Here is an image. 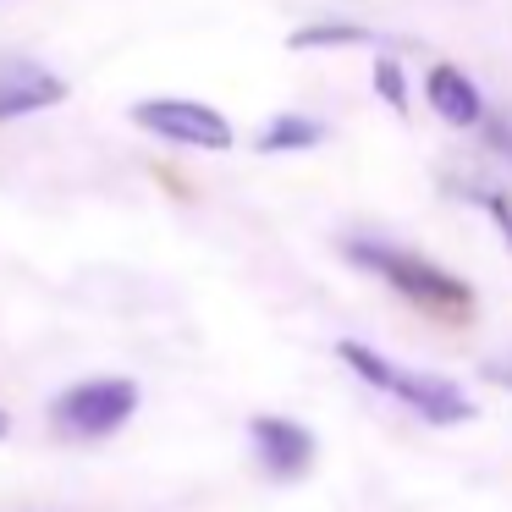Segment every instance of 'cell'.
Instances as JSON below:
<instances>
[{
    "label": "cell",
    "mask_w": 512,
    "mask_h": 512,
    "mask_svg": "<svg viewBox=\"0 0 512 512\" xmlns=\"http://www.w3.org/2000/svg\"><path fill=\"white\" fill-rule=\"evenodd\" d=\"M133 122L144 127L149 138H160V144L204 149V155H221V149L237 144L232 122H226L215 105L182 100V94H155V100H138V105H133Z\"/></svg>",
    "instance_id": "277c9868"
},
{
    "label": "cell",
    "mask_w": 512,
    "mask_h": 512,
    "mask_svg": "<svg viewBox=\"0 0 512 512\" xmlns=\"http://www.w3.org/2000/svg\"><path fill=\"white\" fill-rule=\"evenodd\" d=\"M468 199L479 204V210L496 221V232H501V243L512 248V193H501V188H468Z\"/></svg>",
    "instance_id": "8fae6325"
},
{
    "label": "cell",
    "mask_w": 512,
    "mask_h": 512,
    "mask_svg": "<svg viewBox=\"0 0 512 512\" xmlns=\"http://www.w3.org/2000/svg\"><path fill=\"white\" fill-rule=\"evenodd\" d=\"M61 100H67V78L56 67H45L34 56H17V50L0 56V122H23V116L56 111Z\"/></svg>",
    "instance_id": "8992f818"
},
{
    "label": "cell",
    "mask_w": 512,
    "mask_h": 512,
    "mask_svg": "<svg viewBox=\"0 0 512 512\" xmlns=\"http://www.w3.org/2000/svg\"><path fill=\"white\" fill-rule=\"evenodd\" d=\"M369 83H375V94L391 105V111L408 116V72H402L397 56H375V72H369Z\"/></svg>",
    "instance_id": "30bf717a"
},
{
    "label": "cell",
    "mask_w": 512,
    "mask_h": 512,
    "mask_svg": "<svg viewBox=\"0 0 512 512\" xmlns=\"http://www.w3.org/2000/svg\"><path fill=\"white\" fill-rule=\"evenodd\" d=\"M325 138H331V127H325L320 116H309V111H276L265 127H259L254 149H259V155H309V149H320Z\"/></svg>",
    "instance_id": "ba28073f"
},
{
    "label": "cell",
    "mask_w": 512,
    "mask_h": 512,
    "mask_svg": "<svg viewBox=\"0 0 512 512\" xmlns=\"http://www.w3.org/2000/svg\"><path fill=\"white\" fill-rule=\"evenodd\" d=\"M292 50H353V45H380V34H369V28H353V23H309L298 28V34H287Z\"/></svg>",
    "instance_id": "9c48e42d"
},
{
    "label": "cell",
    "mask_w": 512,
    "mask_h": 512,
    "mask_svg": "<svg viewBox=\"0 0 512 512\" xmlns=\"http://www.w3.org/2000/svg\"><path fill=\"white\" fill-rule=\"evenodd\" d=\"M424 105H430L446 127H479L485 122V94H479V83L468 78L463 67H452V61H435V67L424 72Z\"/></svg>",
    "instance_id": "52a82bcc"
},
{
    "label": "cell",
    "mask_w": 512,
    "mask_h": 512,
    "mask_svg": "<svg viewBox=\"0 0 512 512\" xmlns=\"http://www.w3.org/2000/svg\"><path fill=\"white\" fill-rule=\"evenodd\" d=\"M336 358H342L347 369H353L364 386L386 391V397H397L408 413H419L424 424H435V430H452V424H468L474 419V397H468L457 380L446 375H430V369H413V364H397V358L375 353L369 342H336Z\"/></svg>",
    "instance_id": "6da1fadb"
},
{
    "label": "cell",
    "mask_w": 512,
    "mask_h": 512,
    "mask_svg": "<svg viewBox=\"0 0 512 512\" xmlns=\"http://www.w3.org/2000/svg\"><path fill=\"white\" fill-rule=\"evenodd\" d=\"M138 402H144V391L127 375L72 380V386L50 402V424H56V435H67V441H105V435H116L133 419Z\"/></svg>",
    "instance_id": "3957f363"
},
{
    "label": "cell",
    "mask_w": 512,
    "mask_h": 512,
    "mask_svg": "<svg viewBox=\"0 0 512 512\" xmlns=\"http://www.w3.org/2000/svg\"><path fill=\"white\" fill-rule=\"evenodd\" d=\"M347 265H358L364 276L386 281L391 292H402L408 303L430 314H468L474 309V287L463 276H452L446 265L424 259L419 248H402V243H386V237H347L342 243Z\"/></svg>",
    "instance_id": "7a4b0ae2"
},
{
    "label": "cell",
    "mask_w": 512,
    "mask_h": 512,
    "mask_svg": "<svg viewBox=\"0 0 512 512\" xmlns=\"http://www.w3.org/2000/svg\"><path fill=\"white\" fill-rule=\"evenodd\" d=\"M501 380H507V386H512V375H501Z\"/></svg>",
    "instance_id": "4fadbf2b"
},
{
    "label": "cell",
    "mask_w": 512,
    "mask_h": 512,
    "mask_svg": "<svg viewBox=\"0 0 512 512\" xmlns=\"http://www.w3.org/2000/svg\"><path fill=\"white\" fill-rule=\"evenodd\" d=\"M248 446H254V463L265 468V479H276V485L303 479L314 468V452H320L309 424L287 419V413H259V419H248Z\"/></svg>",
    "instance_id": "5b68a950"
},
{
    "label": "cell",
    "mask_w": 512,
    "mask_h": 512,
    "mask_svg": "<svg viewBox=\"0 0 512 512\" xmlns=\"http://www.w3.org/2000/svg\"><path fill=\"white\" fill-rule=\"evenodd\" d=\"M6 430H12V413H6V408H0V435H6Z\"/></svg>",
    "instance_id": "7c38bea8"
}]
</instances>
